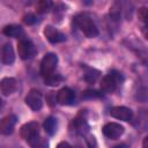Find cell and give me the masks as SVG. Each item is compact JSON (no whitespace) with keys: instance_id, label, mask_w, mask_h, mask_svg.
Masks as SVG:
<instances>
[{"instance_id":"obj_1","label":"cell","mask_w":148,"mask_h":148,"mask_svg":"<svg viewBox=\"0 0 148 148\" xmlns=\"http://www.w3.org/2000/svg\"><path fill=\"white\" fill-rule=\"evenodd\" d=\"M133 15V3L131 0H114L109 13L112 22L119 23L121 18L131 20Z\"/></svg>"},{"instance_id":"obj_2","label":"cell","mask_w":148,"mask_h":148,"mask_svg":"<svg viewBox=\"0 0 148 148\" xmlns=\"http://www.w3.org/2000/svg\"><path fill=\"white\" fill-rule=\"evenodd\" d=\"M74 24L87 38H94L98 35V28L95 21L92 20V17L88 13L77 14L74 17Z\"/></svg>"},{"instance_id":"obj_3","label":"cell","mask_w":148,"mask_h":148,"mask_svg":"<svg viewBox=\"0 0 148 148\" xmlns=\"http://www.w3.org/2000/svg\"><path fill=\"white\" fill-rule=\"evenodd\" d=\"M21 136L31 147L43 146L40 143V141L43 139H40V136H39V125L36 121H29V123L24 124L21 127Z\"/></svg>"},{"instance_id":"obj_4","label":"cell","mask_w":148,"mask_h":148,"mask_svg":"<svg viewBox=\"0 0 148 148\" xmlns=\"http://www.w3.org/2000/svg\"><path fill=\"white\" fill-rule=\"evenodd\" d=\"M124 76L118 71H111L109 74L102 77L101 80V89L103 92H113L118 84L123 83Z\"/></svg>"},{"instance_id":"obj_5","label":"cell","mask_w":148,"mask_h":148,"mask_svg":"<svg viewBox=\"0 0 148 148\" xmlns=\"http://www.w3.org/2000/svg\"><path fill=\"white\" fill-rule=\"evenodd\" d=\"M58 65V56L56 53H46L40 61V74L43 77H46L54 73Z\"/></svg>"},{"instance_id":"obj_6","label":"cell","mask_w":148,"mask_h":148,"mask_svg":"<svg viewBox=\"0 0 148 148\" xmlns=\"http://www.w3.org/2000/svg\"><path fill=\"white\" fill-rule=\"evenodd\" d=\"M17 52H18V56L21 59L27 60V59H30L35 56L36 49H35L34 43L30 39L21 38L17 43Z\"/></svg>"},{"instance_id":"obj_7","label":"cell","mask_w":148,"mask_h":148,"mask_svg":"<svg viewBox=\"0 0 148 148\" xmlns=\"http://www.w3.org/2000/svg\"><path fill=\"white\" fill-rule=\"evenodd\" d=\"M25 104L32 111H39L43 106V96H42V94L36 89H31L28 92V95L25 96Z\"/></svg>"},{"instance_id":"obj_8","label":"cell","mask_w":148,"mask_h":148,"mask_svg":"<svg viewBox=\"0 0 148 148\" xmlns=\"http://www.w3.org/2000/svg\"><path fill=\"white\" fill-rule=\"evenodd\" d=\"M104 136H106L108 139H111V140H116L118 139L120 135H123L124 133V127L118 124V123H108L103 126V130H102Z\"/></svg>"},{"instance_id":"obj_9","label":"cell","mask_w":148,"mask_h":148,"mask_svg":"<svg viewBox=\"0 0 148 148\" xmlns=\"http://www.w3.org/2000/svg\"><path fill=\"white\" fill-rule=\"evenodd\" d=\"M57 102L60 105H73L75 103V92L68 88H61L57 94Z\"/></svg>"},{"instance_id":"obj_10","label":"cell","mask_w":148,"mask_h":148,"mask_svg":"<svg viewBox=\"0 0 148 148\" xmlns=\"http://www.w3.org/2000/svg\"><path fill=\"white\" fill-rule=\"evenodd\" d=\"M44 36L52 44L61 43V42H64L66 39V36L62 32H60L58 29H56L54 27H52V25H46L45 27V29H44Z\"/></svg>"},{"instance_id":"obj_11","label":"cell","mask_w":148,"mask_h":148,"mask_svg":"<svg viewBox=\"0 0 148 148\" xmlns=\"http://www.w3.org/2000/svg\"><path fill=\"white\" fill-rule=\"evenodd\" d=\"M17 118L14 114H8L3 117L0 120V134L1 135H8L14 131V127L16 125Z\"/></svg>"},{"instance_id":"obj_12","label":"cell","mask_w":148,"mask_h":148,"mask_svg":"<svg viewBox=\"0 0 148 148\" xmlns=\"http://www.w3.org/2000/svg\"><path fill=\"white\" fill-rule=\"evenodd\" d=\"M18 88V82L14 77H3L0 81V90L5 96L12 95Z\"/></svg>"},{"instance_id":"obj_13","label":"cell","mask_w":148,"mask_h":148,"mask_svg":"<svg viewBox=\"0 0 148 148\" xmlns=\"http://www.w3.org/2000/svg\"><path fill=\"white\" fill-rule=\"evenodd\" d=\"M110 114H111V117L123 120V121H130L133 116L131 109H128L126 106H114L110 110Z\"/></svg>"},{"instance_id":"obj_14","label":"cell","mask_w":148,"mask_h":148,"mask_svg":"<svg viewBox=\"0 0 148 148\" xmlns=\"http://www.w3.org/2000/svg\"><path fill=\"white\" fill-rule=\"evenodd\" d=\"M72 125H73L74 132H75L76 134L82 135V136L87 135L88 132H89V128H90L89 125H88V123H87V120H86L83 117H80V116L76 117V118L73 120Z\"/></svg>"},{"instance_id":"obj_15","label":"cell","mask_w":148,"mask_h":148,"mask_svg":"<svg viewBox=\"0 0 148 148\" xmlns=\"http://www.w3.org/2000/svg\"><path fill=\"white\" fill-rule=\"evenodd\" d=\"M1 61L6 65H12L15 61V53L12 44L7 43L2 47V56H1Z\"/></svg>"},{"instance_id":"obj_16","label":"cell","mask_w":148,"mask_h":148,"mask_svg":"<svg viewBox=\"0 0 148 148\" xmlns=\"http://www.w3.org/2000/svg\"><path fill=\"white\" fill-rule=\"evenodd\" d=\"M3 34L8 37H13V38H21L24 34L23 29L20 27V25H16V24H9V25H6L3 28Z\"/></svg>"},{"instance_id":"obj_17","label":"cell","mask_w":148,"mask_h":148,"mask_svg":"<svg viewBox=\"0 0 148 148\" xmlns=\"http://www.w3.org/2000/svg\"><path fill=\"white\" fill-rule=\"evenodd\" d=\"M44 130L45 132L49 134V135H53L56 132H57V128H58V121L54 117H47L45 120H44Z\"/></svg>"},{"instance_id":"obj_18","label":"cell","mask_w":148,"mask_h":148,"mask_svg":"<svg viewBox=\"0 0 148 148\" xmlns=\"http://www.w3.org/2000/svg\"><path fill=\"white\" fill-rule=\"evenodd\" d=\"M53 7L52 0H38L36 3V10L38 14H46L49 13Z\"/></svg>"},{"instance_id":"obj_19","label":"cell","mask_w":148,"mask_h":148,"mask_svg":"<svg viewBox=\"0 0 148 148\" xmlns=\"http://www.w3.org/2000/svg\"><path fill=\"white\" fill-rule=\"evenodd\" d=\"M99 76V71L95 68H87V72L84 73V80L88 83H94Z\"/></svg>"},{"instance_id":"obj_20","label":"cell","mask_w":148,"mask_h":148,"mask_svg":"<svg viewBox=\"0 0 148 148\" xmlns=\"http://www.w3.org/2000/svg\"><path fill=\"white\" fill-rule=\"evenodd\" d=\"M61 81H62V76L60 74H57V73H53V74L44 77V82L47 86H58Z\"/></svg>"},{"instance_id":"obj_21","label":"cell","mask_w":148,"mask_h":148,"mask_svg":"<svg viewBox=\"0 0 148 148\" xmlns=\"http://www.w3.org/2000/svg\"><path fill=\"white\" fill-rule=\"evenodd\" d=\"M23 22H24L25 24H28V25H32V24H35V23L38 22V18H37V16H36L35 14L28 13V14H25V15L23 16Z\"/></svg>"},{"instance_id":"obj_22","label":"cell","mask_w":148,"mask_h":148,"mask_svg":"<svg viewBox=\"0 0 148 148\" xmlns=\"http://www.w3.org/2000/svg\"><path fill=\"white\" fill-rule=\"evenodd\" d=\"M101 96H102V94L96 90H86L82 94V98H98Z\"/></svg>"},{"instance_id":"obj_23","label":"cell","mask_w":148,"mask_h":148,"mask_svg":"<svg viewBox=\"0 0 148 148\" xmlns=\"http://www.w3.org/2000/svg\"><path fill=\"white\" fill-rule=\"evenodd\" d=\"M62 146H66V147H69L71 145H69V143H67V142H61V143H59V145H58V147H62Z\"/></svg>"},{"instance_id":"obj_24","label":"cell","mask_w":148,"mask_h":148,"mask_svg":"<svg viewBox=\"0 0 148 148\" xmlns=\"http://www.w3.org/2000/svg\"><path fill=\"white\" fill-rule=\"evenodd\" d=\"M84 2H86L87 5H90V3H92V0H84Z\"/></svg>"},{"instance_id":"obj_25","label":"cell","mask_w":148,"mask_h":148,"mask_svg":"<svg viewBox=\"0 0 148 148\" xmlns=\"http://www.w3.org/2000/svg\"><path fill=\"white\" fill-rule=\"evenodd\" d=\"M0 103H1V99H0Z\"/></svg>"}]
</instances>
